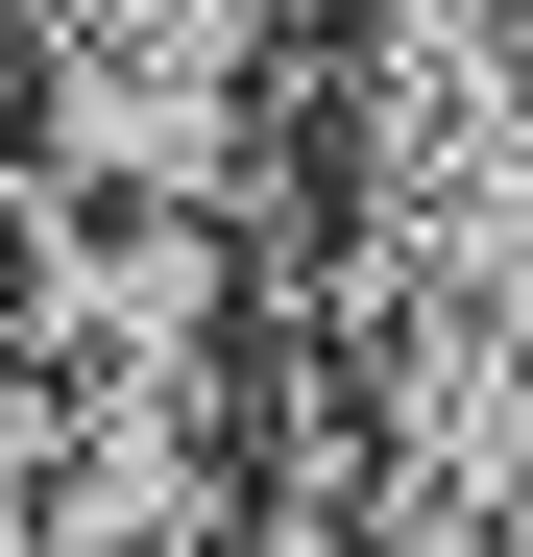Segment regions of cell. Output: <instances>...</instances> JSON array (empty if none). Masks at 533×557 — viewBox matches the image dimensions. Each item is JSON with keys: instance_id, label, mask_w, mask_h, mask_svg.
Segmentation results:
<instances>
[{"instance_id": "obj_1", "label": "cell", "mask_w": 533, "mask_h": 557, "mask_svg": "<svg viewBox=\"0 0 533 557\" xmlns=\"http://www.w3.org/2000/svg\"><path fill=\"white\" fill-rule=\"evenodd\" d=\"M266 98V0H49V122L122 195H219Z\"/></svg>"}]
</instances>
